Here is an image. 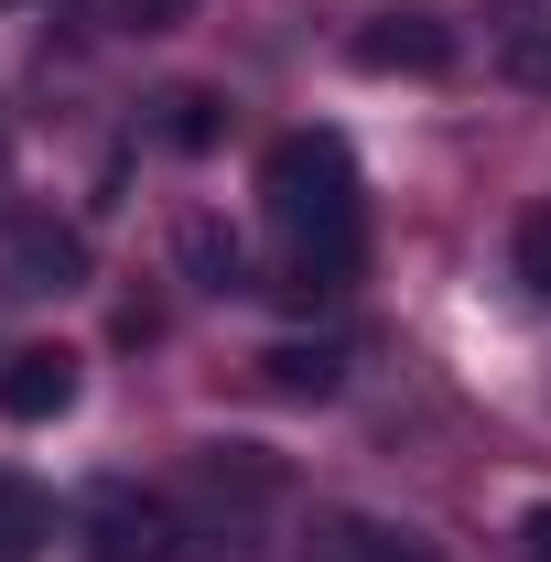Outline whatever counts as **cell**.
<instances>
[{"mask_svg": "<svg viewBox=\"0 0 551 562\" xmlns=\"http://www.w3.org/2000/svg\"><path fill=\"white\" fill-rule=\"evenodd\" d=\"M260 216H271L281 260H292V292H346L368 271V184H357V151L346 131H281L260 151Z\"/></svg>", "mask_w": 551, "mask_h": 562, "instance_id": "6da1fadb", "label": "cell"}, {"mask_svg": "<svg viewBox=\"0 0 551 562\" xmlns=\"http://www.w3.org/2000/svg\"><path fill=\"white\" fill-rule=\"evenodd\" d=\"M76 530H87V562H184V541H195L184 497L140 487V476H98Z\"/></svg>", "mask_w": 551, "mask_h": 562, "instance_id": "7a4b0ae2", "label": "cell"}, {"mask_svg": "<svg viewBox=\"0 0 551 562\" xmlns=\"http://www.w3.org/2000/svg\"><path fill=\"white\" fill-rule=\"evenodd\" d=\"M98 281V249H87V227L55 206H22L0 227V292H22V303H66Z\"/></svg>", "mask_w": 551, "mask_h": 562, "instance_id": "3957f363", "label": "cell"}, {"mask_svg": "<svg viewBox=\"0 0 551 562\" xmlns=\"http://www.w3.org/2000/svg\"><path fill=\"white\" fill-rule=\"evenodd\" d=\"M346 66L357 76H443L454 66V22H432V11H379V22H357Z\"/></svg>", "mask_w": 551, "mask_h": 562, "instance_id": "277c9868", "label": "cell"}, {"mask_svg": "<svg viewBox=\"0 0 551 562\" xmlns=\"http://www.w3.org/2000/svg\"><path fill=\"white\" fill-rule=\"evenodd\" d=\"M76 390H87L76 347H11L0 357V422H66Z\"/></svg>", "mask_w": 551, "mask_h": 562, "instance_id": "5b68a950", "label": "cell"}, {"mask_svg": "<svg viewBox=\"0 0 551 562\" xmlns=\"http://www.w3.org/2000/svg\"><path fill=\"white\" fill-rule=\"evenodd\" d=\"M303 562H443V552H432L421 530H401V519H368V508H314Z\"/></svg>", "mask_w": 551, "mask_h": 562, "instance_id": "8992f818", "label": "cell"}, {"mask_svg": "<svg viewBox=\"0 0 551 562\" xmlns=\"http://www.w3.org/2000/svg\"><path fill=\"white\" fill-rule=\"evenodd\" d=\"M173 260H184L195 292H249V249H238L227 216H184V227H173Z\"/></svg>", "mask_w": 551, "mask_h": 562, "instance_id": "52a82bcc", "label": "cell"}, {"mask_svg": "<svg viewBox=\"0 0 551 562\" xmlns=\"http://www.w3.org/2000/svg\"><path fill=\"white\" fill-rule=\"evenodd\" d=\"M260 379H271L281 401H336V390H346V347H336V336H314V347L281 336V347L260 357Z\"/></svg>", "mask_w": 551, "mask_h": 562, "instance_id": "ba28073f", "label": "cell"}, {"mask_svg": "<svg viewBox=\"0 0 551 562\" xmlns=\"http://www.w3.org/2000/svg\"><path fill=\"white\" fill-rule=\"evenodd\" d=\"M44 552H55V497L22 465H0V562H44Z\"/></svg>", "mask_w": 551, "mask_h": 562, "instance_id": "9c48e42d", "label": "cell"}, {"mask_svg": "<svg viewBox=\"0 0 551 562\" xmlns=\"http://www.w3.org/2000/svg\"><path fill=\"white\" fill-rule=\"evenodd\" d=\"M162 140H173V151H216V140H227V98H216V87H173V98H162Z\"/></svg>", "mask_w": 551, "mask_h": 562, "instance_id": "30bf717a", "label": "cell"}, {"mask_svg": "<svg viewBox=\"0 0 551 562\" xmlns=\"http://www.w3.org/2000/svg\"><path fill=\"white\" fill-rule=\"evenodd\" d=\"M508 260H519V281H530V292L551 303V206H530V216H519V238H508Z\"/></svg>", "mask_w": 551, "mask_h": 562, "instance_id": "8fae6325", "label": "cell"}, {"mask_svg": "<svg viewBox=\"0 0 551 562\" xmlns=\"http://www.w3.org/2000/svg\"><path fill=\"white\" fill-rule=\"evenodd\" d=\"M519 541H530V562H551V497L530 508V519H519Z\"/></svg>", "mask_w": 551, "mask_h": 562, "instance_id": "7c38bea8", "label": "cell"}]
</instances>
